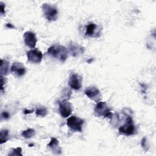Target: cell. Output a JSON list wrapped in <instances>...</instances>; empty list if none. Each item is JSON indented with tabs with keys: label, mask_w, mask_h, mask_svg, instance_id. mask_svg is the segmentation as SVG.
Instances as JSON below:
<instances>
[{
	"label": "cell",
	"mask_w": 156,
	"mask_h": 156,
	"mask_svg": "<svg viewBox=\"0 0 156 156\" xmlns=\"http://www.w3.org/2000/svg\"><path fill=\"white\" fill-rule=\"evenodd\" d=\"M68 84L75 90H80L82 85V77L77 73L71 74L69 77Z\"/></svg>",
	"instance_id": "cell-7"
},
{
	"label": "cell",
	"mask_w": 156,
	"mask_h": 156,
	"mask_svg": "<svg viewBox=\"0 0 156 156\" xmlns=\"http://www.w3.org/2000/svg\"><path fill=\"white\" fill-rule=\"evenodd\" d=\"M58 111L63 118H67L73 112V106L68 100L63 99L58 102Z\"/></svg>",
	"instance_id": "cell-6"
},
{
	"label": "cell",
	"mask_w": 156,
	"mask_h": 156,
	"mask_svg": "<svg viewBox=\"0 0 156 156\" xmlns=\"http://www.w3.org/2000/svg\"><path fill=\"white\" fill-rule=\"evenodd\" d=\"M10 117V113L7 112V111H2L1 112V120L2 119H4V120H6V119H9Z\"/></svg>",
	"instance_id": "cell-21"
},
{
	"label": "cell",
	"mask_w": 156,
	"mask_h": 156,
	"mask_svg": "<svg viewBox=\"0 0 156 156\" xmlns=\"http://www.w3.org/2000/svg\"><path fill=\"white\" fill-rule=\"evenodd\" d=\"M84 120L76 116H71L66 121L67 126L74 132H82Z\"/></svg>",
	"instance_id": "cell-5"
},
{
	"label": "cell",
	"mask_w": 156,
	"mask_h": 156,
	"mask_svg": "<svg viewBox=\"0 0 156 156\" xmlns=\"http://www.w3.org/2000/svg\"><path fill=\"white\" fill-rule=\"evenodd\" d=\"M8 155L14 156V155H23L22 154V149L20 147H18L15 149L13 148L11 149L10 152L8 154Z\"/></svg>",
	"instance_id": "cell-19"
},
{
	"label": "cell",
	"mask_w": 156,
	"mask_h": 156,
	"mask_svg": "<svg viewBox=\"0 0 156 156\" xmlns=\"http://www.w3.org/2000/svg\"><path fill=\"white\" fill-rule=\"evenodd\" d=\"M10 139L9 130L7 129L1 130L0 132V143L3 144Z\"/></svg>",
	"instance_id": "cell-17"
},
{
	"label": "cell",
	"mask_w": 156,
	"mask_h": 156,
	"mask_svg": "<svg viewBox=\"0 0 156 156\" xmlns=\"http://www.w3.org/2000/svg\"><path fill=\"white\" fill-rule=\"evenodd\" d=\"M141 145L142 146V147L144 149V150L145 151H148L149 148V144H148V142L147 141V139L146 137H144L142 140H141Z\"/></svg>",
	"instance_id": "cell-20"
},
{
	"label": "cell",
	"mask_w": 156,
	"mask_h": 156,
	"mask_svg": "<svg viewBox=\"0 0 156 156\" xmlns=\"http://www.w3.org/2000/svg\"><path fill=\"white\" fill-rule=\"evenodd\" d=\"M98 26L96 24L93 23H90L87 24L85 27V35L88 37H95V32Z\"/></svg>",
	"instance_id": "cell-14"
},
{
	"label": "cell",
	"mask_w": 156,
	"mask_h": 156,
	"mask_svg": "<svg viewBox=\"0 0 156 156\" xmlns=\"http://www.w3.org/2000/svg\"><path fill=\"white\" fill-rule=\"evenodd\" d=\"M10 68V63L8 60L1 59V76H5L7 75L9 73Z\"/></svg>",
	"instance_id": "cell-15"
},
{
	"label": "cell",
	"mask_w": 156,
	"mask_h": 156,
	"mask_svg": "<svg viewBox=\"0 0 156 156\" xmlns=\"http://www.w3.org/2000/svg\"><path fill=\"white\" fill-rule=\"evenodd\" d=\"M1 91L2 93L3 90H4V85L5 83V78L3 77V76L1 75Z\"/></svg>",
	"instance_id": "cell-22"
},
{
	"label": "cell",
	"mask_w": 156,
	"mask_h": 156,
	"mask_svg": "<svg viewBox=\"0 0 156 156\" xmlns=\"http://www.w3.org/2000/svg\"><path fill=\"white\" fill-rule=\"evenodd\" d=\"M23 38L25 44L31 48L35 47L37 39L35 34L31 31H27L23 35Z\"/></svg>",
	"instance_id": "cell-10"
},
{
	"label": "cell",
	"mask_w": 156,
	"mask_h": 156,
	"mask_svg": "<svg viewBox=\"0 0 156 156\" xmlns=\"http://www.w3.org/2000/svg\"><path fill=\"white\" fill-rule=\"evenodd\" d=\"M48 113V109L46 107L43 105H39L36 107L35 109V115L37 116L44 117Z\"/></svg>",
	"instance_id": "cell-16"
},
{
	"label": "cell",
	"mask_w": 156,
	"mask_h": 156,
	"mask_svg": "<svg viewBox=\"0 0 156 156\" xmlns=\"http://www.w3.org/2000/svg\"><path fill=\"white\" fill-rule=\"evenodd\" d=\"M27 57L29 62L34 63H39L42 60L43 54L38 49H34L27 52Z\"/></svg>",
	"instance_id": "cell-9"
},
{
	"label": "cell",
	"mask_w": 156,
	"mask_h": 156,
	"mask_svg": "<svg viewBox=\"0 0 156 156\" xmlns=\"http://www.w3.org/2000/svg\"><path fill=\"white\" fill-rule=\"evenodd\" d=\"M0 6H1V15H4L5 13V4L2 1H1L0 2Z\"/></svg>",
	"instance_id": "cell-23"
},
{
	"label": "cell",
	"mask_w": 156,
	"mask_h": 156,
	"mask_svg": "<svg viewBox=\"0 0 156 156\" xmlns=\"http://www.w3.org/2000/svg\"><path fill=\"white\" fill-rule=\"evenodd\" d=\"M34 110H27V109H25L23 112V113L24 115H27V114H29V113H32V112H34Z\"/></svg>",
	"instance_id": "cell-24"
},
{
	"label": "cell",
	"mask_w": 156,
	"mask_h": 156,
	"mask_svg": "<svg viewBox=\"0 0 156 156\" xmlns=\"http://www.w3.org/2000/svg\"><path fill=\"white\" fill-rule=\"evenodd\" d=\"M126 122L118 129L119 133L126 136L134 135L136 132V129L133 124L132 117L129 115H126Z\"/></svg>",
	"instance_id": "cell-2"
},
{
	"label": "cell",
	"mask_w": 156,
	"mask_h": 156,
	"mask_svg": "<svg viewBox=\"0 0 156 156\" xmlns=\"http://www.w3.org/2000/svg\"><path fill=\"white\" fill-rule=\"evenodd\" d=\"M68 49L71 55L73 57L79 56L85 52V48L78 43L70 41L68 44Z\"/></svg>",
	"instance_id": "cell-11"
},
{
	"label": "cell",
	"mask_w": 156,
	"mask_h": 156,
	"mask_svg": "<svg viewBox=\"0 0 156 156\" xmlns=\"http://www.w3.org/2000/svg\"><path fill=\"white\" fill-rule=\"evenodd\" d=\"M6 26L8 27H9V28H13V27H14L13 26H12L11 24H6Z\"/></svg>",
	"instance_id": "cell-25"
},
{
	"label": "cell",
	"mask_w": 156,
	"mask_h": 156,
	"mask_svg": "<svg viewBox=\"0 0 156 156\" xmlns=\"http://www.w3.org/2000/svg\"><path fill=\"white\" fill-rule=\"evenodd\" d=\"M41 9L44 17L49 21L57 20L58 18V10L57 7L48 3H44L41 5Z\"/></svg>",
	"instance_id": "cell-3"
},
{
	"label": "cell",
	"mask_w": 156,
	"mask_h": 156,
	"mask_svg": "<svg viewBox=\"0 0 156 156\" xmlns=\"http://www.w3.org/2000/svg\"><path fill=\"white\" fill-rule=\"evenodd\" d=\"M47 54L59 61L64 62L68 57V51L65 46L56 44L50 46L48 49Z\"/></svg>",
	"instance_id": "cell-1"
},
{
	"label": "cell",
	"mask_w": 156,
	"mask_h": 156,
	"mask_svg": "<svg viewBox=\"0 0 156 156\" xmlns=\"http://www.w3.org/2000/svg\"><path fill=\"white\" fill-rule=\"evenodd\" d=\"M94 112L98 116L104 118H111L113 116L111 110L105 102L101 101L97 102L94 108Z\"/></svg>",
	"instance_id": "cell-4"
},
{
	"label": "cell",
	"mask_w": 156,
	"mask_h": 156,
	"mask_svg": "<svg viewBox=\"0 0 156 156\" xmlns=\"http://www.w3.org/2000/svg\"><path fill=\"white\" fill-rule=\"evenodd\" d=\"M85 94L92 101L98 102L101 99V92L98 88L94 86H90L84 91Z\"/></svg>",
	"instance_id": "cell-8"
},
{
	"label": "cell",
	"mask_w": 156,
	"mask_h": 156,
	"mask_svg": "<svg viewBox=\"0 0 156 156\" xmlns=\"http://www.w3.org/2000/svg\"><path fill=\"white\" fill-rule=\"evenodd\" d=\"M47 147L51 149L53 152L60 154L61 153V148L59 147V141L56 138H51L50 142L48 144Z\"/></svg>",
	"instance_id": "cell-13"
},
{
	"label": "cell",
	"mask_w": 156,
	"mask_h": 156,
	"mask_svg": "<svg viewBox=\"0 0 156 156\" xmlns=\"http://www.w3.org/2000/svg\"><path fill=\"white\" fill-rule=\"evenodd\" d=\"M35 134V130L34 129L29 128L25 130H23L21 133V135L27 139L33 137Z\"/></svg>",
	"instance_id": "cell-18"
},
{
	"label": "cell",
	"mask_w": 156,
	"mask_h": 156,
	"mask_svg": "<svg viewBox=\"0 0 156 156\" xmlns=\"http://www.w3.org/2000/svg\"><path fill=\"white\" fill-rule=\"evenodd\" d=\"M10 71L16 76L21 77L26 73V68L21 62H14L11 66Z\"/></svg>",
	"instance_id": "cell-12"
}]
</instances>
